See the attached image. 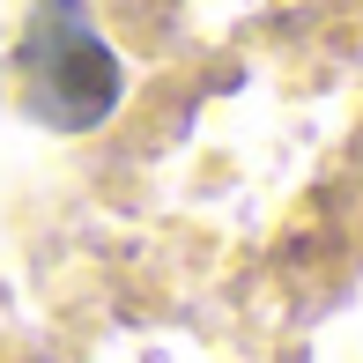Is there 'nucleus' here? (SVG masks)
<instances>
[{"label":"nucleus","mask_w":363,"mask_h":363,"mask_svg":"<svg viewBox=\"0 0 363 363\" xmlns=\"http://www.w3.org/2000/svg\"><path fill=\"white\" fill-rule=\"evenodd\" d=\"M119 60L111 45L89 30L82 0H38L23 23V45H15V96L38 126L52 134H89L119 111Z\"/></svg>","instance_id":"f257e3e1"}]
</instances>
